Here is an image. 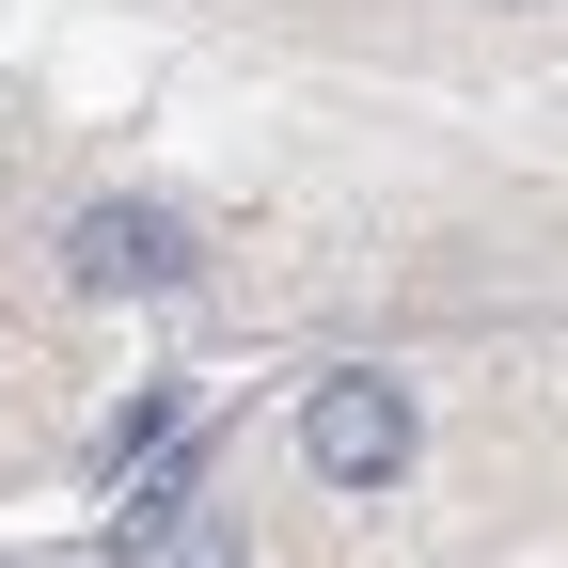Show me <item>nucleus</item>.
<instances>
[{"label": "nucleus", "mask_w": 568, "mask_h": 568, "mask_svg": "<svg viewBox=\"0 0 568 568\" xmlns=\"http://www.w3.org/2000/svg\"><path fill=\"white\" fill-rule=\"evenodd\" d=\"M63 268H80L95 301H174V284L205 268V237L174 222V205H142V190H95L80 222H63Z\"/></svg>", "instance_id": "1"}, {"label": "nucleus", "mask_w": 568, "mask_h": 568, "mask_svg": "<svg viewBox=\"0 0 568 568\" xmlns=\"http://www.w3.org/2000/svg\"><path fill=\"white\" fill-rule=\"evenodd\" d=\"M301 458H316L332 489L410 474V395H395V379H316V395H301Z\"/></svg>", "instance_id": "2"}, {"label": "nucleus", "mask_w": 568, "mask_h": 568, "mask_svg": "<svg viewBox=\"0 0 568 568\" xmlns=\"http://www.w3.org/2000/svg\"><path fill=\"white\" fill-rule=\"evenodd\" d=\"M126 568H253V537H237L222 506H174V521H142V537H126Z\"/></svg>", "instance_id": "3"}]
</instances>
